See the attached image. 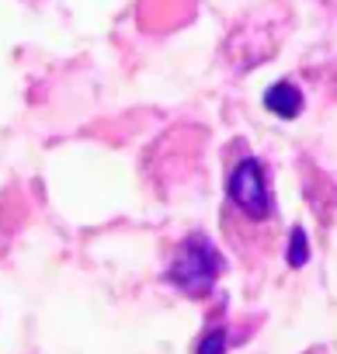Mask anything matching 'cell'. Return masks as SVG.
<instances>
[{
  "label": "cell",
  "instance_id": "obj_1",
  "mask_svg": "<svg viewBox=\"0 0 337 354\" xmlns=\"http://www.w3.org/2000/svg\"><path fill=\"white\" fill-rule=\"evenodd\" d=\"M275 219V202L268 192V177L261 160L247 156L230 170L226 181V226L230 233L240 230V223H247L251 230H268Z\"/></svg>",
  "mask_w": 337,
  "mask_h": 354
},
{
  "label": "cell",
  "instance_id": "obj_2",
  "mask_svg": "<svg viewBox=\"0 0 337 354\" xmlns=\"http://www.w3.org/2000/svg\"><path fill=\"white\" fill-rule=\"evenodd\" d=\"M216 274H219V254L206 236H192L167 271V278L188 295H206L216 285Z\"/></svg>",
  "mask_w": 337,
  "mask_h": 354
},
{
  "label": "cell",
  "instance_id": "obj_3",
  "mask_svg": "<svg viewBox=\"0 0 337 354\" xmlns=\"http://www.w3.org/2000/svg\"><path fill=\"white\" fill-rule=\"evenodd\" d=\"M264 104H268L275 115H282V118H295L299 108H302V94H299L292 84H275V87L264 94Z\"/></svg>",
  "mask_w": 337,
  "mask_h": 354
},
{
  "label": "cell",
  "instance_id": "obj_4",
  "mask_svg": "<svg viewBox=\"0 0 337 354\" xmlns=\"http://www.w3.org/2000/svg\"><path fill=\"white\" fill-rule=\"evenodd\" d=\"M292 247H295V250H292L289 264H292V268H299V264L309 257V250H302V247H306V233H302V230H295V233H292Z\"/></svg>",
  "mask_w": 337,
  "mask_h": 354
}]
</instances>
